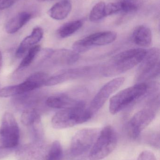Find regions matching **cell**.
Segmentation results:
<instances>
[{
    "mask_svg": "<svg viewBox=\"0 0 160 160\" xmlns=\"http://www.w3.org/2000/svg\"><path fill=\"white\" fill-rule=\"evenodd\" d=\"M82 20L72 21L65 23L58 29L57 35L60 38L69 37L79 31L83 25Z\"/></svg>",
    "mask_w": 160,
    "mask_h": 160,
    "instance_id": "ffe728a7",
    "label": "cell"
},
{
    "mask_svg": "<svg viewBox=\"0 0 160 160\" xmlns=\"http://www.w3.org/2000/svg\"><path fill=\"white\" fill-rule=\"evenodd\" d=\"M43 30L40 27H35L33 29L32 33L26 37L21 42L16 52V56L18 58L22 57L24 53L31 48L35 46L43 37Z\"/></svg>",
    "mask_w": 160,
    "mask_h": 160,
    "instance_id": "2e32d148",
    "label": "cell"
},
{
    "mask_svg": "<svg viewBox=\"0 0 160 160\" xmlns=\"http://www.w3.org/2000/svg\"><path fill=\"white\" fill-rule=\"evenodd\" d=\"M49 59L54 64L70 65L75 63L80 59V54L74 51L66 49L53 50Z\"/></svg>",
    "mask_w": 160,
    "mask_h": 160,
    "instance_id": "9a60e30c",
    "label": "cell"
},
{
    "mask_svg": "<svg viewBox=\"0 0 160 160\" xmlns=\"http://www.w3.org/2000/svg\"><path fill=\"white\" fill-rule=\"evenodd\" d=\"M121 4V12L130 13L138 10V3L134 0H123L120 1Z\"/></svg>",
    "mask_w": 160,
    "mask_h": 160,
    "instance_id": "d4e9b609",
    "label": "cell"
},
{
    "mask_svg": "<svg viewBox=\"0 0 160 160\" xmlns=\"http://www.w3.org/2000/svg\"><path fill=\"white\" fill-rule=\"evenodd\" d=\"M15 149H8V148H0V160L4 158L9 156L13 152Z\"/></svg>",
    "mask_w": 160,
    "mask_h": 160,
    "instance_id": "f546056e",
    "label": "cell"
},
{
    "mask_svg": "<svg viewBox=\"0 0 160 160\" xmlns=\"http://www.w3.org/2000/svg\"><path fill=\"white\" fill-rule=\"evenodd\" d=\"M91 69L88 67H84L61 70L51 77H49L45 83V85L46 86H52L62 83L67 81L84 77L90 73Z\"/></svg>",
    "mask_w": 160,
    "mask_h": 160,
    "instance_id": "4fadbf2b",
    "label": "cell"
},
{
    "mask_svg": "<svg viewBox=\"0 0 160 160\" xmlns=\"http://www.w3.org/2000/svg\"><path fill=\"white\" fill-rule=\"evenodd\" d=\"M147 50L132 49L122 52L112 57L101 69V74L106 77H114L130 70L140 63Z\"/></svg>",
    "mask_w": 160,
    "mask_h": 160,
    "instance_id": "6da1fadb",
    "label": "cell"
},
{
    "mask_svg": "<svg viewBox=\"0 0 160 160\" xmlns=\"http://www.w3.org/2000/svg\"><path fill=\"white\" fill-rule=\"evenodd\" d=\"M149 87V85L147 83L140 82L118 92L110 99V113L116 114L126 109L145 96L148 92Z\"/></svg>",
    "mask_w": 160,
    "mask_h": 160,
    "instance_id": "7a4b0ae2",
    "label": "cell"
},
{
    "mask_svg": "<svg viewBox=\"0 0 160 160\" xmlns=\"http://www.w3.org/2000/svg\"><path fill=\"white\" fill-rule=\"evenodd\" d=\"M19 0H0V9L4 10L9 8Z\"/></svg>",
    "mask_w": 160,
    "mask_h": 160,
    "instance_id": "f1b7e54d",
    "label": "cell"
},
{
    "mask_svg": "<svg viewBox=\"0 0 160 160\" xmlns=\"http://www.w3.org/2000/svg\"><path fill=\"white\" fill-rule=\"evenodd\" d=\"M117 34L113 31H103L91 34L73 43L72 49L77 53H83L92 47L105 46L113 42Z\"/></svg>",
    "mask_w": 160,
    "mask_h": 160,
    "instance_id": "30bf717a",
    "label": "cell"
},
{
    "mask_svg": "<svg viewBox=\"0 0 160 160\" xmlns=\"http://www.w3.org/2000/svg\"><path fill=\"white\" fill-rule=\"evenodd\" d=\"M133 42L142 47H148L152 43V32L148 27L140 25L135 28L132 35Z\"/></svg>",
    "mask_w": 160,
    "mask_h": 160,
    "instance_id": "d6986e66",
    "label": "cell"
},
{
    "mask_svg": "<svg viewBox=\"0 0 160 160\" xmlns=\"http://www.w3.org/2000/svg\"><path fill=\"white\" fill-rule=\"evenodd\" d=\"M144 141L148 145L159 148L160 134L159 132H152L148 133L145 137Z\"/></svg>",
    "mask_w": 160,
    "mask_h": 160,
    "instance_id": "484cf974",
    "label": "cell"
},
{
    "mask_svg": "<svg viewBox=\"0 0 160 160\" xmlns=\"http://www.w3.org/2000/svg\"><path fill=\"white\" fill-rule=\"evenodd\" d=\"M118 137L115 130L111 126L104 127L90 150V160H101L108 157L115 149Z\"/></svg>",
    "mask_w": 160,
    "mask_h": 160,
    "instance_id": "5b68a950",
    "label": "cell"
},
{
    "mask_svg": "<svg viewBox=\"0 0 160 160\" xmlns=\"http://www.w3.org/2000/svg\"><path fill=\"white\" fill-rule=\"evenodd\" d=\"M71 8L72 4L70 1L63 0L54 5L48 11V14L54 19L62 20L67 17Z\"/></svg>",
    "mask_w": 160,
    "mask_h": 160,
    "instance_id": "ac0fdd59",
    "label": "cell"
},
{
    "mask_svg": "<svg viewBox=\"0 0 160 160\" xmlns=\"http://www.w3.org/2000/svg\"><path fill=\"white\" fill-rule=\"evenodd\" d=\"M123 77L116 78L105 84L91 102L89 109L93 114L99 111L110 97L121 87L125 82Z\"/></svg>",
    "mask_w": 160,
    "mask_h": 160,
    "instance_id": "7c38bea8",
    "label": "cell"
},
{
    "mask_svg": "<svg viewBox=\"0 0 160 160\" xmlns=\"http://www.w3.org/2000/svg\"><path fill=\"white\" fill-rule=\"evenodd\" d=\"M49 146L43 140H33L17 148L16 158L18 160H46Z\"/></svg>",
    "mask_w": 160,
    "mask_h": 160,
    "instance_id": "8fae6325",
    "label": "cell"
},
{
    "mask_svg": "<svg viewBox=\"0 0 160 160\" xmlns=\"http://www.w3.org/2000/svg\"><path fill=\"white\" fill-rule=\"evenodd\" d=\"M159 106V98H155L150 101L148 106L136 112L131 118L127 127L130 137L136 139L140 136L143 131L155 119Z\"/></svg>",
    "mask_w": 160,
    "mask_h": 160,
    "instance_id": "277c9868",
    "label": "cell"
},
{
    "mask_svg": "<svg viewBox=\"0 0 160 160\" xmlns=\"http://www.w3.org/2000/svg\"><path fill=\"white\" fill-rule=\"evenodd\" d=\"M100 130L96 128H87L77 132L72 137L69 153L73 157L81 156L92 148L99 134Z\"/></svg>",
    "mask_w": 160,
    "mask_h": 160,
    "instance_id": "ba28073f",
    "label": "cell"
},
{
    "mask_svg": "<svg viewBox=\"0 0 160 160\" xmlns=\"http://www.w3.org/2000/svg\"><path fill=\"white\" fill-rule=\"evenodd\" d=\"M19 129L11 113H5L0 127V148L15 149L18 145Z\"/></svg>",
    "mask_w": 160,
    "mask_h": 160,
    "instance_id": "52a82bcc",
    "label": "cell"
},
{
    "mask_svg": "<svg viewBox=\"0 0 160 160\" xmlns=\"http://www.w3.org/2000/svg\"><path fill=\"white\" fill-rule=\"evenodd\" d=\"M63 157V148L60 142H53L49 146L46 160H62Z\"/></svg>",
    "mask_w": 160,
    "mask_h": 160,
    "instance_id": "603a6c76",
    "label": "cell"
},
{
    "mask_svg": "<svg viewBox=\"0 0 160 160\" xmlns=\"http://www.w3.org/2000/svg\"><path fill=\"white\" fill-rule=\"evenodd\" d=\"M121 4L120 2L110 3L108 5H105L104 9L105 17L111 16L117 12H121Z\"/></svg>",
    "mask_w": 160,
    "mask_h": 160,
    "instance_id": "4316f807",
    "label": "cell"
},
{
    "mask_svg": "<svg viewBox=\"0 0 160 160\" xmlns=\"http://www.w3.org/2000/svg\"><path fill=\"white\" fill-rule=\"evenodd\" d=\"M37 1H38V2H47V1H52V0H37Z\"/></svg>",
    "mask_w": 160,
    "mask_h": 160,
    "instance_id": "1f68e13d",
    "label": "cell"
},
{
    "mask_svg": "<svg viewBox=\"0 0 160 160\" xmlns=\"http://www.w3.org/2000/svg\"><path fill=\"white\" fill-rule=\"evenodd\" d=\"M137 160H157V159L152 152L146 150L141 153Z\"/></svg>",
    "mask_w": 160,
    "mask_h": 160,
    "instance_id": "83f0119b",
    "label": "cell"
},
{
    "mask_svg": "<svg viewBox=\"0 0 160 160\" xmlns=\"http://www.w3.org/2000/svg\"><path fill=\"white\" fill-rule=\"evenodd\" d=\"M93 116L89 108L85 106L63 109L53 117L52 126L56 129L68 128L87 122Z\"/></svg>",
    "mask_w": 160,
    "mask_h": 160,
    "instance_id": "3957f363",
    "label": "cell"
},
{
    "mask_svg": "<svg viewBox=\"0 0 160 160\" xmlns=\"http://www.w3.org/2000/svg\"><path fill=\"white\" fill-rule=\"evenodd\" d=\"M41 120L40 115L36 110L29 109L25 110L22 114L21 121L22 124L26 127H30L34 123Z\"/></svg>",
    "mask_w": 160,
    "mask_h": 160,
    "instance_id": "44dd1931",
    "label": "cell"
},
{
    "mask_svg": "<svg viewBox=\"0 0 160 160\" xmlns=\"http://www.w3.org/2000/svg\"><path fill=\"white\" fill-rule=\"evenodd\" d=\"M2 65H3V56H2V52L0 51V71L2 68Z\"/></svg>",
    "mask_w": 160,
    "mask_h": 160,
    "instance_id": "4dcf8cb0",
    "label": "cell"
},
{
    "mask_svg": "<svg viewBox=\"0 0 160 160\" xmlns=\"http://www.w3.org/2000/svg\"><path fill=\"white\" fill-rule=\"evenodd\" d=\"M32 18V14L28 12H20L10 19L6 24L5 29L8 34H14L22 28Z\"/></svg>",
    "mask_w": 160,
    "mask_h": 160,
    "instance_id": "e0dca14e",
    "label": "cell"
},
{
    "mask_svg": "<svg viewBox=\"0 0 160 160\" xmlns=\"http://www.w3.org/2000/svg\"><path fill=\"white\" fill-rule=\"evenodd\" d=\"M160 49L153 48L147 50L136 71V82H144L158 76L160 73Z\"/></svg>",
    "mask_w": 160,
    "mask_h": 160,
    "instance_id": "8992f818",
    "label": "cell"
},
{
    "mask_svg": "<svg viewBox=\"0 0 160 160\" xmlns=\"http://www.w3.org/2000/svg\"><path fill=\"white\" fill-rule=\"evenodd\" d=\"M41 50V47L39 45H35L31 48L28 50L26 55L21 62L18 68V70H21L30 65L34 62L35 58L38 55Z\"/></svg>",
    "mask_w": 160,
    "mask_h": 160,
    "instance_id": "7402d4cb",
    "label": "cell"
},
{
    "mask_svg": "<svg viewBox=\"0 0 160 160\" xmlns=\"http://www.w3.org/2000/svg\"><path fill=\"white\" fill-rule=\"evenodd\" d=\"M49 78L47 73L37 72L21 83L5 87L0 89V98L13 97L34 90L45 85Z\"/></svg>",
    "mask_w": 160,
    "mask_h": 160,
    "instance_id": "9c48e42d",
    "label": "cell"
},
{
    "mask_svg": "<svg viewBox=\"0 0 160 160\" xmlns=\"http://www.w3.org/2000/svg\"><path fill=\"white\" fill-rule=\"evenodd\" d=\"M105 5L104 2H100L94 6L89 15L90 21L93 22L99 21L105 17L104 9Z\"/></svg>",
    "mask_w": 160,
    "mask_h": 160,
    "instance_id": "cb8c5ba5",
    "label": "cell"
},
{
    "mask_svg": "<svg viewBox=\"0 0 160 160\" xmlns=\"http://www.w3.org/2000/svg\"><path fill=\"white\" fill-rule=\"evenodd\" d=\"M46 104L50 108L62 110L85 106V102L83 100L66 94L49 97L46 100Z\"/></svg>",
    "mask_w": 160,
    "mask_h": 160,
    "instance_id": "5bb4252c",
    "label": "cell"
}]
</instances>
